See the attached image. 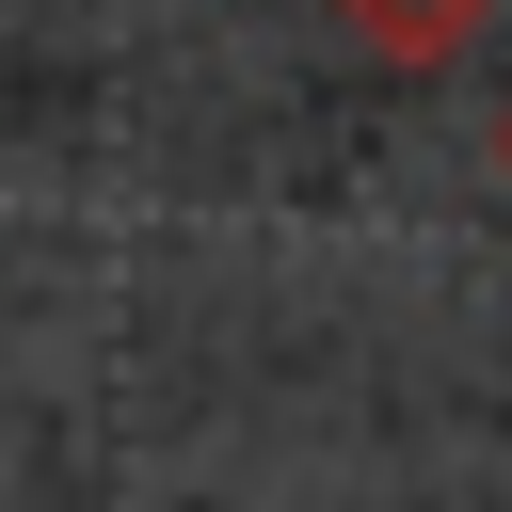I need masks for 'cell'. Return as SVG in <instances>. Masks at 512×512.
<instances>
[{
  "instance_id": "1",
  "label": "cell",
  "mask_w": 512,
  "mask_h": 512,
  "mask_svg": "<svg viewBox=\"0 0 512 512\" xmlns=\"http://www.w3.org/2000/svg\"><path fill=\"white\" fill-rule=\"evenodd\" d=\"M464 16H480V0H352V32H368L384 64H448V48H464Z\"/></svg>"
}]
</instances>
